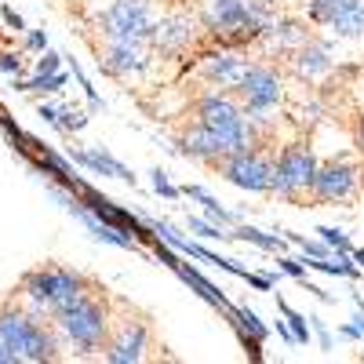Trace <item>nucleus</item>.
Instances as JSON below:
<instances>
[{
	"label": "nucleus",
	"mask_w": 364,
	"mask_h": 364,
	"mask_svg": "<svg viewBox=\"0 0 364 364\" xmlns=\"http://www.w3.org/2000/svg\"><path fill=\"white\" fill-rule=\"evenodd\" d=\"M55 331L63 346H70L73 353H95V350H106L109 336H113V317H109V306H106V288H91L84 291L77 302L63 314H55Z\"/></svg>",
	"instance_id": "obj_1"
},
{
	"label": "nucleus",
	"mask_w": 364,
	"mask_h": 364,
	"mask_svg": "<svg viewBox=\"0 0 364 364\" xmlns=\"http://www.w3.org/2000/svg\"><path fill=\"white\" fill-rule=\"evenodd\" d=\"M0 343L8 346L15 364H44V360H58L63 353V339L58 331L44 328L37 314L22 310L15 299L0 302Z\"/></svg>",
	"instance_id": "obj_2"
},
{
	"label": "nucleus",
	"mask_w": 364,
	"mask_h": 364,
	"mask_svg": "<svg viewBox=\"0 0 364 364\" xmlns=\"http://www.w3.org/2000/svg\"><path fill=\"white\" fill-rule=\"evenodd\" d=\"M18 288L37 310L55 317V314H63L70 302H77L84 291L95 288V281L84 277L80 269H70V266H37V269L26 273Z\"/></svg>",
	"instance_id": "obj_3"
},
{
	"label": "nucleus",
	"mask_w": 364,
	"mask_h": 364,
	"mask_svg": "<svg viewBox=\"0 0 364 364\" xmlns=\"http://www.w3.org/2000/svg\"><path fill=\"white\" fill-rule=\"evenodd\" d=\"M269 4L266 0H215L208 15V29L226 44H248L266 33Z\"/></svg>",
	"instance_id": "obj_4"
},
{
	"label": "nucleus",
	"mask_w": 364,
	"mask_h": 364,
	"mask_svg": "<svg viewBox=\"0 0 364 364\" xmlns=\"http://www.w3.org/2000/svg\"><path fill=\"white\" fill-rule=\"evenodd\" d=\"M99 29L106 41H128V44H146L154 41V0H117L99 15Z\"/></svg>",
	"instance_id": "obj_5"
},
{
	"label": "nucleus",
	"mask_w": 364,
	"mask_h": 364,
	"mask_svg": "<svg viewBox=\"0 0 364 364\" xmlns=\"http://www.w3.org/2000/svg\"><path fill=\"white\" fill-rule=\"evenodd\" d=\"M317 157L306 142H288L281 157L273 161V193L284 200H306L317 178Z\"/></svg>",
	"instance_id": "obj_6"
},
{
	"label": "nucleus",
	"mask_w": 364,
	"mask_h": 364,
	"mask_svg": "<svg viewBox=\"0 0 364 364\" xmlns=\"http://www.w3.org/2000/svg\"><path fill=\"white\" fill-rule=\"evenodd\" d=\"M215 171L226 182H233V186L248 190V193H273V161L262 154L259 146L237 149V154L223 157L215 164Z\"/></svg>",
	"instance_id": "obj_7"
},
{
	"label": "nucleus",
	"mask_w": 364,
	"mask_h": 364,
	"mask_svg": "<svg viewBox=\"0 0 364 364\" xmlns=\"http://www.w3.org/2000/svg\"><path fill=\"white\" fill-rule=\"evenodd\" d=\"M237 95H240V106H245V113L255 120V124H266L269 113L277 109L284 87H281L277 70H269V66H248L245 80H240V87H237Z\"/></svg>",
	"instance_id": "obj_8"
},
{
	"label": "nucleus",
	"mask_w": 364,
	"mask_h": 364,
	"mask_svg": "<svg viewBox=\"0 0 364 364\" xmlns=\"http://www.w3.org/2000/svg\"><path fill=\"white\" fill-rule=\"evenodd\" d=\"M149 346H154V328H149V321H120V328L109 336V343L102 350V360L135 364V360L146 357Z\"/></svg>",
	"instance_id": "obj_9"
},
{
	"label": "nucleus",
	"mask_w": 364,
	"mask_h": 364,
	"mask_svg": "<svg viewBox=\"0 0 364 364\" xmlns=\"http://www.w3.org/2000/svg\"><path fill=\"white\" fill-rule=\"evenodd\" d=\"M353 190H357V168L350 161H328L317 168L310 197L317 204H336V200H350Z\"/></svg>",
	"instance_id": "obj_10"
},
{
	"label": "nucleus",
	"mask_w": 364,
	"mask_h": 364,
	"mask_svg": "<svg viewBox=\"0 0 364 364\" xmlns=\"http://www.w3.org/2000/svg\"><path fill=\"white\" fill-rule=\"evenodd\" d=\"M248 73V63L237 51H215L200 63V80L215 91H237Z\"/></svg>",
	"instance_id": "obj_11"
},
{
	"label": "nucleus",
	"mask_w": 364,
	"mask_h": 364,
	"mask_svg": "<svg viewBox=\"0 0 364 364\" xmlns=\"http://www.w3.org/2000/svg\"><path fill=\"white\" fill-rule=\"evenodd\" d=\"M175 146H178V154H186V157H193V161H200V164H211L215 168L223 157H230V149L223 146V139L211 132V128H204L200 120L193 128H186L178 139H175Z\"/></svg>",
	"instance_id": "obj_12"
},
{
	"label": "nucleus",
	"mask_w": 364,
	"mask_h": 364,
	"mask_svg": "<svg viewBox=\"0 0 364 364\" xmlns=\"http://www.w3.org/2000/svg\"><path fill=\"white\" fill-rule=\"evenodd\" d=\"M99 63H102V70H106L109 77H117V80H128V77H135V73H142V70H146L149 55H146V44L109 41Z\"/></svg>",
	"instance_id": "obj_13"
},
{
	"label": "nucleus",
	"mask_w": 364,
	"mask_h": 364,
	"mask_svg": "<svg viewBox=\"0 0 364 364\" xmlns=\"http://www.w3.org/2000/svg\"><path fill=\"white\" fill-rule=\"evenodd\" d=\"M193 18L190 15H168V18H161L157 22V29H154V41H149V48L154 51H161V55H175V51H182V48H190L193 44Z\"/></svg>",
	"instance_id": "obj_14"
},
{
	"label": "nucleus",
	"mask_w": 364,
	"mask_h": 364,
	"mask_svg": "<svg viewBox=\"0 0 364 364\" xmlns=\"http://www.w3.org/2000/svg\"><path fill=\"white\" fill-rule=\"evenodd\" d=\"M58 197L66 200V208H70L73 215H77V219H80V223H84L91 233H95L99 240H106V245H113V248H135V240H132L124 230H117V226H113V219H109V223H106V219H99V211L84 208L80 200H73V197H66V193H58Z\"/></svg>",
	"instance_id": "obj_15"
},
{
	"label": "nucleus",
	"mask_w": 364,
	"mask_h": 364,
	"mask_svg": "<svg viewBox=\"0 0 364 364\" xmlns=\"http://www.w3.org/2000/svg\"><path fill=\"white\" fill-rule=\"evenodd\" d=\"M324 26L339 37H364V0H331Z\"/></svg>",
	"instance_id": "obj_16"
},
{
	"label": "nucleus",
	"mask_w": 364,
	"mask_h": 364,
	"mask_svg": "<svg viewBox=\"0 0 364 364\" xmlns=\"http://www.w3.org/2000/svg\"><path fill=\"white\" fill-rule=\"evenodd\" d=\"M291 70H295V77H302V80L324 77V73L331 70V51H328V44L306 41L302 48H295V51H291Z\"/></svg>",
	"instance_id": "obj_17"
},
{
	"label": "nucleus",
	"mask_w": 364,
	"mask_h": 364,
	"mask_svg": "<svg viewBox=\"0 0 364 364\" xmlns=\"http://www.w3.org/2000/svg\"><path fill=\"white\" fill-rule=\"evenodd\" d=\"M73 161L77 164H84V168H91L95 175H109V178H124V182H135V175L120 164L117 157H109V154H102V149H73Z\"/></svg>",
	"instance_id": "obj_18"
},
{
	"label": "nucleus",
	"mask_w": 364,
	"mask_h": 364,
	"mask_svg": "<svg viewBox=\"0 0 364 364\" xmlns=\"http://www.w3.org/2000/svg\"><path fill=\"white\" fill-rule=\"evenodd\" d=\"M262 37H269V44H273V48H281V51H295V48H302V44L310 41L306 26H302V22H295V18H284V22H269Z\"/></svg>",
	"instance_id": "obj_19"
},
{
	"label": "nucleus",
	"mask_w": 364,
	"mask_h": 364,
	"mask_svg": "<svg viewBox=\"0 0 364 364\" xmlns=\"http://www.w3.org/2000/svg\"><path fill=\"white\" fill-rule=\"evenodd\" d=\"M182 193L193 197V200L208 211V219H211V223H219V226H233V223H237V219H233V211H226V208H223L215 197H211L208 190H200V186H182Z\"/></svg>",
	"instance_id": "obj_20"
},
{
	"label": "nucleus",
	"mask_w": 364,
	"mask_h": 364,
	"mask_svg": "<svg viewBox=\"0 0 364 364\" xmlns=\"http://www.w3.org/2000/svg\"><path fill=\"white\" fill-rule=\"evenodd\" d=\"M237 237H240V240H248V245H255V248H262V252H284V240H288V237L262 233V230H255V226H240Z\"/></svg>",
	"instance_id": "obj_21"
},
{
	"label": "nucleus",
	"mask_w": 364,
	"mask_h": 364,
	"mask_svg": "<svg viewBox=\"0 0 364 364\" xmlns=\"http://www.w3.org/2000/svg\"><path fill=\"white\" fill-rule=\"evenodd\" d=\"M317 233H321V240H324V245H328L331 252H336V255H353V245H350V237H346L343 230H331V226H321Z\"/></svg>",
	"instance_id": "obj_22"
},
{
	"label": "nucleus",
	"mask_w": 364,
	"mask_h": 364,
	"mask_svg": "<svg viewBox=\"0 0 364 364\" xmlns=\"http://www.w3.org/2000/svg\"><path fill=\"white\" fill-rule=\"evenodd\" d=\"M281 314H284V321L291 324L295 343H310V328H306V321H302V314H295L291 306H284V302H281Z\"/></svg>",
	"instance_id": "obj_23"
},
{
	"label": "nucleus",
	"mask_w": 364,
	"mask_h": 364,
	"mask_svg": "<svg viewBox=\"0 0 364 364\" xmlns=\"http://www.w3.org/2000/svg\"><path fill=\"white\" fill-rule=\"evenodd\" d=\"M190 230H193L197 237H204V240H226V237H230V233L219 230V223H204V219H197V215H190Z\"/></svg>",
	"instance_id": "obj_24"
},
{
	"label": "nucleus",
	"mask_w": 364,
	"mask_h": 364,
	"mask_svg": "<svg viewBox=\"0 0 364 364\" xmlns=\"http://www.w3.org/2000/svg\"><path fill=\"white\" fill-rule=\"evenodd\" d=\"M154 190H157V193H164L168 200H175V197L182 193V190H175L171 182H168V175H164V171H154Z\"/></svg>",
	"instance_id": "obj_25"
},
{
	"label": "nucleus",
	"mask_w": 364,
	"mask_h": 364,
	"mask_svg": "<svg viewBox=\"0 0 364 364\" xmlns=\"http://www.w3.org/2000/svg\"><path fill=\"white\" fill-rule=\"evenodd\" d=\"M240 321H245V328H252V336H255V343H262V339H266V328L259 324V317H255L252 310H240Z\"/></svg>",
	"instance_id": "obj_26"
},
{
	"label": "nucleus",
	"mask_w": 364,
	"mask_h": 364,
	"mask_svg": "<svg viewBox=\"0 0 364 364\" xmlns=\"http://www.w3.org/2000/svg\"><path fill=\"white\" fill-rule=\"evenodd\" d=\"M277 266H281V269L288 273V277H299V281H306V266H299L295 259H284V255H281V259H277Z\"/></svg>",
	"instance_id": "obj_27"
},
{
	"label": "nucleus",
	"mask_w": 364,
	"mask_h": 364,
	"mask_svg": "<svg viewBox=\"0 0 364 364\" xmlns=\"http://www.w3.org/2000/svg\"><path fill=\"white\" fill-rule=\"evenodd\" d=\"M357 146H360V154H364V117H360V124H357Z\"/></svg>",
	"instance_id": "obj_28"
},
{
	"label": "nucleus",
	"mask_w": 364,
	"mask_h": 364,
	"mask_svg": "<svg viewBox=\"0 0 364 364\" xmlns=\"http://www.w3.org/2000/svg\"><path fill=\"white\" fill-rule=\"evenodd\" d=\"M353 259H357V262L364 266V248H360V252H353Z\"/></svg>",
	"instance_id": "obj_29"
},
{
	"label": "nucleus",
	"mask_w": 364,
	"mask_h": 364,
	"mask_svg": "<svg viewBox=\"0 0 364 364\" xmlns=\"http://www.w3.org/2000/svg\"><path fill=\"white\" fill-rule=\"evenodd\" d=\"M266 4H269V8H273V4H281V0H266Z\"/></svg>",
	"instance_id": "obj_30"
}]
</instances>
